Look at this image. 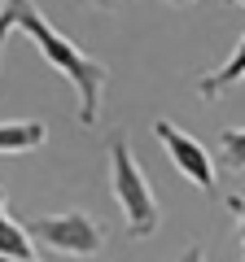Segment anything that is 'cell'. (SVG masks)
<instances>
[{"instance_id":"obj_1","label":"cell","mask_w":245,"mask_h":262,"mask_svg":"<svg viewBox=\"0 0 245 262\" xmlns=\"http://www.w3.org/2000/svg\"><path fill=\"white\" fill-rule=\"evenodd\" d=\"M13 31L31 35L39 44V53H44V61L53 66L57 75L70 79V88H75V96H79V110H75L79 122H84V127H96V118H101V92H105V83H110V66L96 61V57H88L70 35H62V31L35 9V0H0V57H5V39H9Z\"/></svg>"},{"instance_id":"obj_2","label":"cell","mask_w":245,"mask_h":262,"mask_svg":"<svg viewBox=\"0 0 245 262\" xmlns=\"http://www.w3.org/2000/svg\"><path fill=\"white\" fill-rule=\"evenodd\" d=\"M110 188H114V201L122 206V219H127V232L136 241H149L162 223V210H158V196H153L149 175L140 170V162L132 158V144L127 136H114L110 140Z\"/></svg>"},{"instance_id":"obj_3","label":"cell","mask_w":245,"mask_h":262,"mask_svg":"<svg viewBox=\"0 0 245 262\" xmlns=\"http://www.w3.org/2000/svg\"><path fill=\"white\" fill-rule=\"evenodd\" d=\"M27 232H31V241L48 245L57 253H70V258H96L105 249V227L88 210H62V214L31 219Z\"/></svg>"},{"instance_id":"obj_4","label":"cell","mask_w":245,"mask_h":262,"mask_svg":"<svg viewBox=\"0 0 245 262\" xmlns=\"http://www.w3.org/2000/svg\"><path fill=\"white\" fill-rule=\"evenodd\" d=\"M153 136H158V144L167 149V158L175 162L179 175H189L193 184L206 188V192L219 184V170H215V162H210V153L201 149V144L193 140L184 127H175L171 118H158V122H153Z\"/></svg>"},{"instance_id":"obj_5","label":"cell","mask_w":245,"mask_h":262,"mask_svg":"<svg viewBox=\"0 0 245 262\" xmlns=\"http://www.w3.org/2000/svg\"><path fill=\"white\" fill-rule=\"evenodd\" d=\"M241 79H245V35L236 39L232 57H228L223 66H215L210 75H201V79H197V92H201V101H219V96H223L228 88H236Z\"/></svg>"},{"instance_id":"obj_6","label":"cell","mask_w":245,"mask_h":262,"mask_svg":"<svg viewBox=\"0 0 245 262\" xmlns=\"http://www.w3.org/2000/svg\"><path fill=\"white\" fill-rule=\"evenodd\" d=\"M48 140V127L39 118H13L0 122V153H31Z\"/></svg>"},{"instance_id":"obj_7","label":"cell","mask_w":245,"mask_h":262,"mask_svg":"<svg viewBox=\"0 0 245 262\" xmlns=\"http://www.w3.org/2000/svg\"><path fill=\"white\" fill-rule=\"evenodd\" d=\"M0 253H5V258H31V262H35L27 223H13L9 210H5V188H0Z\"/></svg>"},{"instance_id":"obj_8","label":"cell","mask_w":245,"mask_h":262,"mask_svg":"<svg viewBox=\"0 0 245 262\" xmlns=\"http://www.w3.org/2000/svg\"><path fill=\"white\" fill-rule=\"evenodd\" d=\"M219 162L228 170H245V127H228L219 136Z\"/></svg>"},{"instance_id":"obj_9","label":"cell","mask_w":245,"mask_h":262,"mask_svg":"<svg viewBox=\"0 0 245 262\" xmlns=\"http://www.w3.org/2000/svg\"><path fill=\"white\" fill-rule=\"evenodd\" d=\"M223 206L232 210L236 227H241V241H245V192H228V196H223Z\"/></svg>"},{"instance_id":"obj_10","label":"cell","mask_w":245,"mask_h":262,"mask_svg":"<svg viewBox=\"0 0 245 262\" xmlns=\"http://www.w3.org/2000/svg\"><path fill=\"white\" fill-rule=\"evenodd\" d=\"M179 262H206V253H201V245H189V249L179 253Z\"/></svg>"},{"instance_id":"obj_11","label":"cell","mask_w":245,"mask_h":262,"mask_svg":"<svg viewBox=\"0 0 245 262\" xmlns=\"http://www.w3.org/2000/svg\"><path fill=\"white\" fill-rule=\"evenodd\" d=\"M79 5H92V9H118L122 0H79Z\"/></svg>"},{"instance_id":"obj_12","label":"cell","mask_w":245,"mask_h":262,"mask_svg":"<svg viewBox=\"0 0 245 262\" xmlns=\"http://www.w3.org/2000/svg\"><path fill=\"white\" fill-rule=\"evenodd\" d=\"M0 262H31V258H5V253H0Z\"/></svg>"},{"instance_id":"obj_13","label":"cell","mask_w":245,"mask_h":262,"mask_svg":"<svg viewBox=\"0 0 245 262\" xmlns=\"http://www.w3.org/2000/svg\"><path fill=\"white\" fill-rule=\"evenodd\" d=\"M171 5H193V0H171Z\"/></svg>"},{"instance_id":"obj_14","label":"cell","mask_w":245,"mask_h":262,"mask_svg":"<svg viewBox=\"0 0 245 262\" xmlns=\"http://www.w3.org/2000/svg\"><path fill=\"white\" fill-rule=\"evenodd\" d=\"M241 262H245V241H241Z\"/></svg>"},{"instance_id":"obj_15","label":"cell","mask_w":245,"mask_h":262,"mask_svg":"<svg viewBox=\"0 0 245 262\" xmlns=\"http://www.w3.org/2000/svg\"><path fill=\"white\" fill-rule=\"evenodd\" d=\"M236 5H245V0H236Z\"/></svg>"}]
</instances>
